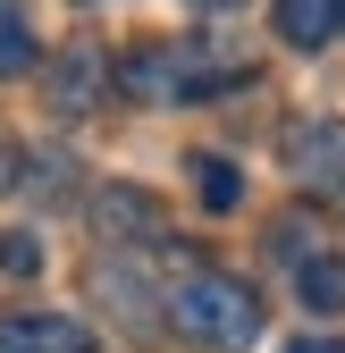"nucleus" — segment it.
Returning <instances> with one entry per match:
<instances>
[{
	"label": "nucleus",
	"mask_w": 345,
	"mask_h": 353,
	"mask_svg": "<svg viewBox=\"0 0 345 353\" xmlns=\"http://www.w3.org/2000/svg\"><path fill=\"white\" fill-rule=\"evenodd\" d=\"M253 84V59L244 51H219L210 34H177V42H135L110 84L126 101H152V110H186V101H210V93H228V84Z\"/></svg>",
	"instance_id": "1"
},
{
	"label": "nucleus",
	"mask_w": 345,
	"mask_h": 353,
	"mask_svg": "<svg viewBox=\"0 0 345 353\" xmlns=\"http://www.w3.org/2000/svg\"><path fill=\"white\" fill-rule=\"evenodd\" d=\"M160 303H168V328H177L186 345L244 353L253 336H262V294H253L244 278H228V270H186Z\"/></svg>",
	"instance_id": "2"
},
{
	"label": "nucleus",
	"mask_w": 345,
	"mask_h": 353,
	"mask_svg": "<svg viewBox=\"0 0 345 353\" xmlns=\"http://www.w3.org/2000/svg\"><path fill=\"white\" fill-rule=\"evenodd\" d=\"M42 101H51L59 118H84L93 101H110V51L76 34L59 59H42Z\"/></svg>",
	"instance_id": "3"
},
{
	"label": "nucleus",
	"mask_w": 345,
	"mask_h": 353,
	"mask_svg": "<svg viewBox=\"0 0 345 353\" xmlns=\"http://www.w3.org/2000/svg\"><path fill=\"white\" fill-rule=\"evenodd\" d=\"M286 168L304 176L312 194H337V185H345V118H304V126H286Z\"/></svg>",
	"instance_id": "4"
},
{
	"label": "nucleus",
	"mask_w": 345,
	"mask_h": 353,
	"mask_svg": "<svg viewBox=\"0 0 345 353\" xmlns=\"http://www.w3.org/2000/svg\"><path fill=\"white\" fill-rule=\"evenodd\" d=\"M0 353H93V328L68 312H9L0 320Z\"/></svg>",
	"instance_id": "5"
},
{
	"label": "nucleus",
	"mask_w": 345,
	"mask_h": 353,
	"mask_svg": "<svg viewBox=\"0 0 345 353\" xmlns=\"http://www.w3.org/2000/svg\"><path fill=\"white\" fill-rule=\"evenodd\" d=\"M278 42L286 51H328V42H345V0H278Z\"/></svg>",
	"instance_id": "6"
},
{
	"label": "nucleus",
	"mask_w": 345,
	"mask_h": 353,
	"mask_svg": "<svg viewBox=\"0 0 345 353\" xmlns=\"http://www.w3.org/2000/svg\"><path fill=\"white\" fill-rule=\"evenodd\" d=\"M101 236H118V244H160L168 236V210L152 194H135V185H110L101 194Z\"/></svg>",
	"instance_id": "7"
},
{
	"label": "nucleus",
	"mask_w": 345,
	"mask_h": 353,
	"mask_svg": "<svg viewBox=\"0 0 345 353\" xmlns=\"http://www.w3.org/2000/svg\"><path fill=\"white\" fill-rule=\"evenodd\" d=\"M295 294H304L312 320H345V261L337 252H304L295 261Z\"/></svg>",
	"instance_id": "8"
},
{
	"label": "nucleus",
	"mask_w": 345,
	"mask_h": 353,
	"mask_svg": "<svg viewBox=\"0 0 345 353\" xmlns=\"http://www.w3.org/2000/svg\"><path fill=\"white\" fill-rule=\"evenodd\" d=\"M194 194H202V210H236V202H244V176H236V160L202 152V160H194Z\"/></svg>",
	"instance_id": "9"
},
{
	"label": "nucleus",
	"mask_w": 345,
	"mask_h": 353,
	"mask_svg": "<svg viewBox=\"0 0 345 353\" xmlns=\"http://www.w3.org/2000/svg\"><path fill=\"white\" fill-rule=\"evenodd\" d=\"M34 68V26L17 0H0V76H26Z\"/></svg>",
	"instance_id": "10"
},
{
	"label": "nucleus",
	"mask_w": 345,
	"mask_h": 353,
	"mask_svg": "<svg viewBox=\"0 0 345 353\" xmlns=\"http://www.w3.org/2000/svg\"><path fill=\"white\" fill-rule=\"evenodd\" d=\"M0 270H9V278H34V270H42V244H34L26 228H9V236H0Z\"/></svg>",
	"instance_id": "11"
},
{
	"label": "nucleus",
	"mask_w": 345,
	"mask_h": 353,
	"mask_svg": "<svg viewBox=\"0 0 345 353\" xmlns=\"http://www.w3.org/2000/svg\"><path fill=\"white\" fill-rule=\"evenodd\" d=\"M286 353H345L337 336H304V345H286Z\"/></svg>",
	"instance_id": "12"
},
{
	"label": "nucleus",
	"mask_w": 345,
	"mask_h": 353,
	"mask_svg": "<svg viewBox=\"0 0 345 353\" xmlns=\"http://www.w3.org/2000/svg\"><path fill=\"white\" fill-rule=\"evenodd\" d=\"M186 9H202V17H228V9H244V0H186Z\"/></svg>",
	"instance_id": "13"
},
{
	"label": "nucleus",
	"mask_w": 345,
	"mask_h": 353,
	"mask_svg": "<svg viewBox=\"0 0 345 353\" xmlns=\"http://www.w3.org/2000/svg\"><path fill=\"white\" fill-rule=\"evenodd\" d=\"M9 168H17V152H9V143H0V194H9V185H17V176H9Z\"/></svg>",
	"instance_id": "14"
}]
</instances>
